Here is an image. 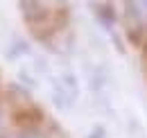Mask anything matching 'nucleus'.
Masks as SVG:
<instances>
[{
	"label": "nucleus",
	"mask_w": 147,
	"mask_h": 138,
	"mask_svg": "<svg viewBox=\"0 0 147 138\" xmlns=\"http://www.w3.org/2000/svg\"><path fill=\"white\" fill-rule=\"evenodd\" d=\"M127 7L140 25H147V0H127Z\"/></svg>",
	"instance_id": "obj_1"
}]
</instances>
